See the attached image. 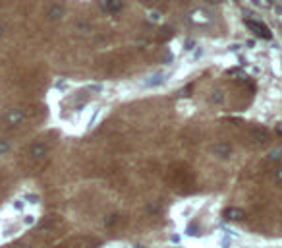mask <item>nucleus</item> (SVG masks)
Listing matches in <instances>:
<instances>
[{
    "instance_id": "obj_4",
    "label": "nucleus",
    "mask_w": 282,
    "mask_h": 248,
    "mask_svg": "<svg viewBox=\"0 0 282 248\" xmlns=\"http://www.w3.org/2000/svg\"><path fill=\"white\" fill-rule=\"evenodd\" d=\"M2 33H4V27H2V25H0V37H2Z\"/></svg>"
},
{
    "instance_id": "obj_2",
    "label": "nucleus",
    "mask_w": 282,
    "mask_h": 248,
    "mask_svg": "<svg viewBox=\"0 0 282 248\" xmlns=\"http://www.w3.org/2000/svg\"><path fill=\"white\" fill-rule=\"evenodd\" d=\"M29 153H31V157H33V159H41V157L47 153V149H45L43 146H33Z\"/></svg>"
},
{
    "instance_id": "obj_1",
    "label": "nucleus",
    "mask_w": 282,
    "mask_h": 248,
    "mask_svg": "<svg viewBox=\"0 0 282 248\" xmlns=\"http://www.w3.org/2000/svg\"><path fill=\"white\" fill-rule=\"evenodd\" d=\"M23 120H25V113L19 111V109H14V111H10V113L4 116V122H6L8 126H19Z\"/></svg>"
},
{
    "instance_id": "obj_3",
    "label": "nucleus",
    "mask_w": 282,
    "mask_h": 248,
    "mask_svg": "<svg viewBox=\"0 0 282 248\" xmlns=\"http://www.w3.org/2000/svg\"><path fill=\"white\" fill-rule=\"evenodd\" d=\"M6 151H10V144L6 140H0V155H4Z\"/></svg>"
}]
</instances>
